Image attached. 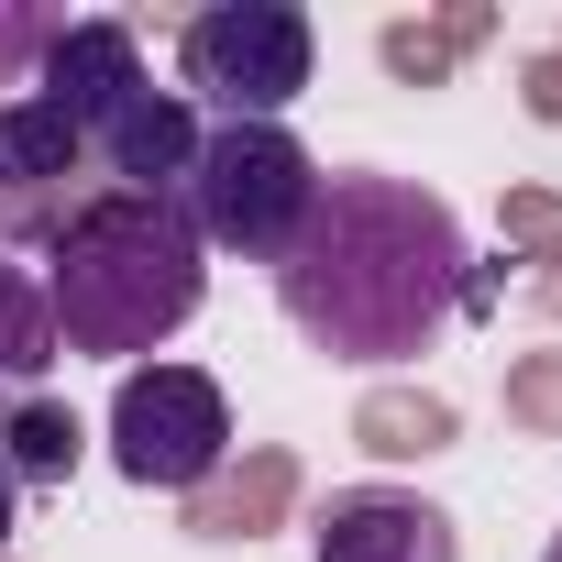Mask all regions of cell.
I'll use <instances>...</instances> for the list:
<instances>
[{
	"mask_svg": "<svg viewBox=\"0 0 562 562\" xmlns=\"http://www.w3.org/2000/svg\"><path fill=\"white\" fill-rule=\"evenodd\" d=\"M353 441H364V452H386V463H419V452H441V441H452V408H441L430 386H375V397L353 408Z\"/></svg>",
	"mask_w": 562,
	"mask_h": 562,
	"instance_id": "5bb4252c",
	"label": "cell"
},
{
	"mask_svg": "<svg viewBox=\"0 0 562 562\" xmlns=\"http://www.w3.org/2000/svg\"><path fill=\"white\" fill-rule=\"evenodd\" d=\"M0 408H12V397H0Z\"/></svg>",
	"mask_w": 562,
	"mask_h": 562,
	"instance_id": "7402d4cb",
	"label": "cell"
},
{
	"mask_svg": "<svg viewBox=\"0 0 562 562\" xmlns=\"http://www.w3.org/2000/svg\"><path fill=\"white\" fill-rule=\"evenodd\" d=\"M507 254L540 265V276H529V299L562 310V199H551V188H507Z\"/></svg>",
	"mask_w": 562,
	"mask_h": 562,
	"instance_id": "9a60e30c",
	"label": "cell"
},
{
	"mask_svg": "<svg viewBox=\"0 0 562 562\" xmlns=\"http://www.w3.org/2000/svg\"><path fill=\"white\" fill-rule=\"evenodd\" d=\"M529 111H540V122H562V56H540V67H529Z\"/></svg>",
	"mask_w": 562,
	"mask_h": 562,
	"instance_id": "ac0fdd59",
	"label": "cell"
},
{
	"mask_svg": "<svg viewBox=\"0 0 562 562\" xmlns=\"http://www.w3.org/2000/svg\"><path fill=\"white\" fill-rule=\"evenodd\" d=\"M89 133L45 100H0V254L67 221V177H78Z\"/></svg>",
	"mask_w": 562,
	"mask_h": 562,
	"instance_id": "8992f818",
	"label": "cell"
},
{
	"mask_svg": "<svg viewBox=\"0 0 562 562\" xmlns=\"http://www.w3.org/2000/svg\"><path fill=\"white\" fill-rule=\"evenodd\" d=\"M78 408H56V397H12V408H0V485H67L78 474Z\"/></svg>",
	"mask_w": 562,
	"mask_h": 562,
	"instance_id": "8fae6325",
	"label": "cell"
},
{
	"mask_svg": "<svg viewBox=\"0 0 562 562\" xmlns=\"http://www.w3.org/2000/svg\"><path fill=\"white\" fill-rule=\"evenodd\" d=\"M507 419L529 441H562V353H518L507 364Z\"/></svg>",
	"mask_w": 562,
	"mask_h": 562,
	"instance_id": "2e32d148",
	"label": "cell"
},
{
	"mask_svg": "<svg viewBox=\"0 0 562 562\" xmlns=\"http://www.w3.org/2000/svg\"><path fill=\"white\" fill-rule=\"evenodd\" d=\"M540 562H562V529H551V551H540Z\"/></svg>",
	"mask_w": 562,
	"mask_h": 562,
	"instance_id": "ffe728a7",
	"label": "cell"
},
{
	"mask_svg": "<svg viewBox=\"0 0 562 562\" xmlns=\"http://www.w3.org/2000/svg\"><path fill=\"white\" fill-rule=\"evenodd\" d=\"M111 463L133 485H177L199 496L221 463H232V408L199 364H133L122 397H111Z\"/></svg>",
	"mask_w": 562,
	"mask_h": 562,
	"instance_id": "5b68a950",
	"label": "cell"
},
{
	"mask_svg": "<svg viewBox=\"0 0 562 562\" xmlns=\"http://www.w3.org/2000/svg\"><path fill=\"white\" fill-rule=\"evenodd\" d=\"M0 551H12V485H0Z\"/></svg>",
	"mask_w": 562,
	"mask_h": 562,
	"instance_id": "d6986e66",
	"label": "cell"
},
{
	"mask_svg": "<svg viewBox=\"0 0 562 562\" xmlns=\"http://www.w3.org/2000/svg\"><path fill=\"white\" fill-rule=\"evenodd\" d=\"M45 45H56V23L34 12V0H0V78H23Z\"/></svg>",
	"mask_w": 562,
	"mask_h": 562,
	"instance_id": "e0dca14e",
	"label": "cell"
},
{
	"mask_svg": "<svg viewBox=\"0 0 562 562\" xmlns=\"http://www.w3.org/2000/svg\"><path fill=\"white\" fill-rule=\"evenodd\" d=\"M463 221L408 188V177H331L299 221V243L276 254V299L331 364H397L430 353V331L463 310Z\"/></svg>",
	"mask_w": 562,
	"mask_h": 562,
	"instance_id": "6da1fadb",
	"label": "cell"
},
{
	"mask_svg": "<svg viewBox=\"0 0 562 562\" xmlns=\"http://www.w3.org/2000/svg\"><path fill=\"white\" fill-rule=\"evenodd\" d=\"M321 562H463L452 518L397 496V485H353L321 507Z\"/></svg>",
	"mask_w": 562,
	"mask_h": 562,
	"instance_id": "ba28073f",
	"label": "cell"
},
{
	"mask_svg": "<svg viewBox=\"0 0 562 562\" xmlns=\"http://www.w3.org/2000/svg\"><path fill=\"white\" fill-rule=\"evenodd\" d=\"M89 155H100L133 199H177V177L199 166V111H188L177 89H155V78H144V89L89 133Z\"/></svg>",
	"mask_w": 562,
	"mask_h": 562,
	"instance_id": "52a82bcc",
	"label": "cell"
},
{
	"mask_svg": "<svg viewBox=\"0 0 562 562\" xmlns=\"http://www.w3.org/2000/svg\"><path fill=\"white\" fill-rule=\"evenodd\" d=\"M177 67L221 122H276L310 89V12H288V0H221V12H199L177 34Z\"/></svg>",
	"mask_w": 562,
	"mask_h": 562,
	"instance_id": "277c9868",
	"label": "cell"
},
{
	"mask_svg": "<svg viewBox=\"0 0 562 562\" xmlns=\"http://www.w3.org/2000/svg\"><path fill=\"white\" fill-rule=\"evenodd\" d=\"M288 507H299V452H276V441H265V452L221 463V474L188 496V529H199V540H265Z\"/></svg>",
	"mask_w": 562,
	"mask_h": 562,
	"instance_id": "30bf717a",
	"label": "cell"
},
{
	"mask_svg": "<svg viewBox=\"0 0 562 562\" xmlns=\"http://www.w3.org/2000/svg\"><path fill=\"white\" fill-rule=\"evenodd\" d=\"M0 562H12V551H0Z\"/></svg>",
	"mask_w": 562,
	"mask_h": 562,
	"instance_id": "44dd1931",
	"label": "cell"
},
{
	"mask_svg": "<svg viewBox=\"0 0 562 562\" xmlns=\"http://www.w3.org/2000/svg\"><path fill=\"white\" fill-rule=\"evenodd\" d=\"M199 288H210V265L177 199L100 188L45 232V310L67 353H155L199 310Z\"/></svg>",
	"mask_w": 562,
	"mask_h": 562,
	"instance_id": "7a4b0ae2",
	"label": "cell"
},
{
	"mask_svg": "<svg viewBox=\"0 0 562 562\" xmlns=\"http://www.w3.org/2000/svg\"><path fill=\"white\" fill-rule=\"evenodd\" d=\"M56 353L67 342H56V310H45V276H23L0 254V397H34Z\"/></svg>",
	"mask_w": 562,
	"mask_h": 562,
	"instance_id": "7c38bea8",
	"label": "cell"
},
{
	"mask_svg": "<svg viewBox=\"0 0 562 562\" xmlns=\"http://www.w3.org/2000/svg\"><path fill=\"white\" fill-rule=\"evenodd\" d=\"M144 89V45H133V23H56V45H45V111H67L78 133H100L122 100Z\"/></svg>",
	"mask_w": 562,
	"mask_h": 562,
	"instance_id": "9c48e42d",
	"label": "cell"
},
{
	"mask_svg": "<svg viewBox=\"0 0 562 562\" xmlns=\"http://www.w3.org/2000/svg\"><path fill=\"white\" fill-rule=\"evenodd\" d=\"M485 34H496V12H474V0H463V12H441V23H386V45H375V56H386V78L441 89V78H452Z\"/></svg>",
	"mask_w": 562,
	"mask_h": 562,
	"instance_id": "4fadbf2b",
	"label": "cell"
},
{
	"mask_svg": "<svg viewBox=\"0 0 562 562\" xmlns=\"http://www.w3.org/2000/svg\"><path fill=\"white\" fill-rule=\"evenodd\" d=\"M310 199H321V166H310V144L288 122H221V133H199V166L177 177L188 232L232 243V254H265V265L299 243Z\"/></svg>",
	"mask_w": 562,
	"mask_h": 562,
	"instance_id": "3957f363",
	"label": "cell"
}]
</instances>
